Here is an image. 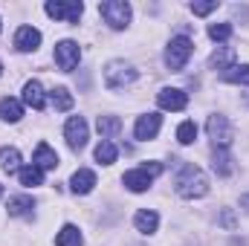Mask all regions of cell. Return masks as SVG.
I'll return each mask as SVG.
<instances>
[{
    "label": "cell",
    "instance_id": "5bb4252c",
    "mask_svg": "<svg viewBox=\"0 0 249 246\" xmlns=\"http://www.w3.org/2000/svg\"><path fill=\"white\" fill-rule=\"evenodd\" d=\"M32 165H38L41 171H55V165H58V154H55V151H53L47 142H41V145L35 148Z\"/></svg>",
    "mask_w": 249,
    "mask_h": 246
},
{
    "label": "cell",
    "instance_id": "ac0fdd59",
    "mask_svg": "<svg viewBox=\"0 0 249 246\" xmlns=\"http://www.w3.org/2000/svg\"><path fill=\"white\" fill-rule=\"evenodd\" d=\"M6 209H9V214H12V217H32L35 200H32V197H12Z\"/></svg>",
    "mask_w": 249,
    "mask_h": 246
},
{
    "label": "cell",
    "instance_id": "6da1fadb",
    "mask_svg": "<svg viewBox=\"0 0 249 246\" xmlns=\"http://www.w3.org/2000/svg\"><path fill=\"white\" fill-rule=\"evenodd\" d=\"M174 188H177L180 197L194 200V197H203L209 191V180H206V174L194 162H183L180 171H177V177H174Z\"/></svg>",
    "mask_w": 249,
    "mask_h": 246
},
{
    "label": "cell",
    "instance_id": "836d02e7",
    "mask_svg": "<svg viewBox=\"0 0 249 246\" xmlns=\"http://www.w3.org/2000/svg\"><path fill=\"white\" fill-rule=\"evenodd\" d=\"M0 75H3V64H0Z\"/></svg>",
    "mask_w": 249,
    "mask_h": 246
},
{
    "label": "cell",
    "instance_id": "277c9868",
    "mask_svg": "<svg viewBox=\"0 0 249 246\" xmlns=\"http://www.w3.org/2000/svg\"><path fill=\"white\" fill-rule=\"evenodd\" d=\"M162 174V165L160 162H148V165H142V168H133V171H127L122 177V183L130 188V191H145L148 185L154 183V177H160Z\"/></svg>",
    "mask_w": 249,
    "mask_h": 246
},
{
    "label": "cell",
    "instance_id": "30bf717a",
    "mask_svg": "<svg viewBox=\"0 0 249 246\" xmlns=\"http://www.w3.org/2000/svg\"><path fill=\"white\" fill-rule=\"evenodd\" d=\"M160 124H162V116H160V113H145V116L136 119L133 136H136L139 142H148V139H154V136L160 133Z\"/></svg>",
    "mask_w": 249,
    "mask_h": 246
},
{
    "label": "cell",
    "instance_id": "ffe728a7",
    "mask_svg": "<svg viewBox=\"0 0 249 246\" xmlns=\"http://www.w3.org/2000/svg\"><path fill=\"white\" fill-rule=\"evenodd\" d=\"M23 116V107L18 99H0V119L3 122H20Z\"/></svg>",
    "mask_w": 249,
    "mask_h": 246
},
{
    "label": "cell",
    "instance_id": "52a82bcc",
    "mask_svg": "<svg viewBox=\"0 0 249 246\" xmlns=\"http://www.w3.org/2000/svg\"><path fill=\"white\" fill-rule=\"evenodd\" d=\"M44 9H47L50 18L67 20V23H78V18H81V12H84V6H81L78 0H53V3H47Z\"/></svg>",
    "mask_w": 249,
    "mask_h": 246
},
{
    "label": "cell",
    "instance_id": "f1b7e54d",
    "mask_svg": "<svg viewBox=\"0 0 249 246\" xmlns=\"http://www.w3.org/2000/svg\"><path fill=\"white\" fill-rule=\"evenodd\" d=\"M229 35H232V26L229 23H212L209 26V38L212 41H229Z\"/></svg>",
    "mask_w": 249,
    "mask_h": 246
},
{
    "label": "cell",
    "instance_id": "f546056e",
    "mask_svg": "<svg viewBox=\"0 0 249 246\" xmlns=\"http://www.w3.org/2000/svg\"><path fill=\"white\" fill-rule=\"evenodd\" d=\"M217 9V0H209V3H191V12L194 15H209Z\"/></svg>",
    "mask_w": 249,
    "mask_h": 246
},
{
    "label": "cell",
    "instance_id": "9c48e42d",
    "mask_svg": "<svg viewBox=\"0 0 249 246\" xmlns=\"http://www.w3.org/2000/svg\"><path fill=\"white\" fill-rule=\"evenodd\" d=\"M78 58H81V50H78L75 41H61L55 47V64H58V70H64V72L75 70L78 67Z\"/></svg>",
    "mask_w": 249,
    "mask_h": 246
},
{
    "label": "cell",
    "instance_id": "9a60e30c",
    "mask_svg": "<svg viewBox=\"0 0 249 246\" xmlns=\"http://www.w3.org/2000/svg\"><path fill=\"white\" fill-rule=\"evenodd\" d=\"M93 185H96V174H93L90 168H78V171L72 174V180H70V188H72L75 194H90Z\"/></svg>",
    "mask_w": 249,
    "mask_h": 246
},
{
    "label": "cell",
    "instance_id": "d6a6232c",
    "mask_svg": "<svg viewBox=\"0 0 249 246\" xmlns=\"http://www.w3.org/2000/svg\"><path fill=\"white\" fill-rule=\"evenodd\" d=\"M0 197H3V185H0Z\"/></svg>",
    "mask_w": 249,
    "mask_h": 246
},
{
    "label": "cell",
    "instance_id": "44dd1931",
    "mask_svg": "<svg viewBox=\"0 0 249 246\" xmlns=\"http://www.w3.org/2000/svg\"><path fill=\"white\" fill-rule=\"evenodd\" d=\"M81 244H84V238H81L78 226H72V223H67L61 232L55 235V246H81Z\"/></svg>",
    "mask_w": 249,
    "mask_h": 246
},
{
    "label": "cell",
    "instance_id": "3957f363",
    "mask_svg": "<svg viewBox=\"0 0 249 246\" xmlns=\"http://www.w3.org/2000/svg\"><path fill=\"white\" fill-rule=\"evenodd\" d=\"M99 12L110 29H124L130 23V3H124V0H105L99 6Z\"/></svg>",
    "mask_w": 249,
    "mask_h": 246
},
{
    "label": "cell",
    "instance_id": "e0dca14e",
    "mask_svg": "<svg viewBox=\"0 0 249 246\" xmlns=\"http://www.w3.org/2000/svg\"><path fill=\"white\" fill-rule=\"evenodd\" d=\"M209 67H212V70L226 72L229 67H235V50H232V47H220V50L209 58Z\"/></svg>",
    "mask_w": 249,
    "mask_h": 246
},
{
    "label": "cell",
    "instance_id": "8992f818",
    "mask_svg": "<svg viewBox=\"0 0 249 246\" xmlns=\"http://www.w3.org/2000/svg\"><path fill=\"white\" fill-rule=\"evenodd\" d=\"M133 81H136V70H133L130 64H124V61L107 64V70H105V84H107L110 90H122L124 84H133Z\"/></svg>",
    "mask_w": 249,
    "mask_h": 246
},
{
    "label": "cell",
    "instance_id": "8fae6325",
    "mask_svg": "<svg viewBox=\"0 0 249 246\" xmlns=\"http://www.w3.org/2000/svg\"><path fill=\"white\" fill-rule=\"evenodd\" d=\"M157 105H160L162 110H186L188 96L183 90H177V87H165V90L157 93Z\"/></svg>",
    "mask_w": 249,
    "mask_h": 246
},
{
    "label": "cell",
    "instance_id": "603a6c76",
    "mask_svg": "<svg viewBox=\"0 0 249 246\" xmlns=\"http://www.w3.org/2000/svg\"><path fill=\"white\" fill-rule=\"evenodd\" d=\"M18 177H20V185H26V188L44 185V171H41L38 165H26V168H20V171H18Z\"/></svg>",
    "mask_w": 249,
    "mask_h": 246
},
{
    "label": "cell",
    "instance_id": "d6986e66",
    "mask_svg": "<svg viewBox=\"0 0 249 246\" xmlns=\"http://www.w3.org/2000/svg\"><path fill=\"white\" fill-rule=\"evenodd\" d=\"M0 168L6 174H18L20 171V154H18V148H0Z\"/></svg>",
    "mask_w": 249,
    "mask_h": 246
},
{
    "label": "cell",
    "instance_id": "7a4b0ae2",
    "mask_svg": "<svg viewBox=\"0 0 249 246\" xmlns=\"http://www.w3.org/2000/svg\"><path fill=\"white\" fill-rule=\"evenodd\" d=\"M191 53H194V44H191V38H186V35H177V38H171V44H168V50H165V67H168L171 72H180V70L188 64Z\"/></svg>",
    "mask_w": 249,
    "mask_h": 246
},
{
    "label": "cell",
    "instance_id": "1f68e13d",
    "mask_svg": "<svg viewBox=\"0 0 249 246\" xmlns=\"http://www.w3.org/2000/svg\"><path fill=\"white\" fill-rule=\"evenodd\" d=\"M241 206H244V209L249 211V194H247V197H241Z\"/></svg>",
    "mask_w": 249,
    "mask_h": 246
},
{
    "label": "cell",
    "instance_id": "4316f807",
    "mask_svg": "<svg viewBox=\"0 0 249 246\" xmlns=\"http://www.w3.org/2000/svg\"><path fill=\"white\" fill-rule=\"evenodd\" d=\"M50 102H53L55 110H70V107H72V96H70L67 87H55V90L50 93Z\"/></svg>",
    "mask_w": 249,
    "mask_h": 246
},
{
    "label": "cell",
    "instance_id": "ba28073f",
    "mask_svg": "<svg viewBox=\"0 0 249 246\" xmlns=\"http://www.w3.org/2000/svg\"><path fill=\"white\" fill-rule=\"evenodd\" d=\"M64 136H67V145L72 151H81L87 145V122H84V116H70L67 124H64Z\"/></svg>",
    "mask_w": 249,
    "mask_h": 246
},
{
    "label": "cell",
    "instance_id": "7c38bea8",
    "mask_svg": "<svg viewBox=\"0 0 249 246\" xmlns=\"http://www.w3.org/2000/svg\"><path fill=\"white\" fill-rule=\"evenodd\" d=\"M15 47H18L20 53L38 50V47H41V32H38L35 26H20V29L15 32Z\"/></svg>",
    "mask_w": 249,
    "mask_h": 246
},
{
    "label": "cell",
    "instance_id": "2e32d148",
    "mask_svg": "<svg viewBox=\"0 0 249 246\" xmlns=\"http://www.w3.org/2000/svg\"><path fill=\"white\" fill-rule=\"evenodd\" d=\"M133 223H136V229H139L142 235H151V232H157L160 217H157V211H151V209H139L136 217H133Z\"/></svg>",
    "mask_w": 249,
    "mask_h": 246
},
{
    "label": "cell",
    "instance_id": "4fadbf2b",
    "mask_svg": "<svg viewBox=\"0 0 249 246\" xmlns=\"http://www.w3.org/2000/svg\"><path fill=\"white\" fill-rule=\"evenodd\" d=\"M23 102L32 107V110H44V105H47V96H44V87H41V81H26L23 84Z\"/></svg>",
    "mask_w": 249,
    "mask_h": 246
},
{
    "label": "cell",
    "instance_id": "4dcf8cb0",
    "mask_svg": "<svg viewBox=\"0 0 249 246\" xmlns=\"http://www.w3.org/2000/svg\"><path fill=\"white\" fill-rule=\"evenodd\" d=\"M220 223H223L226 229H235V217H232V211H223V217H220Z\"/></svg>",
    "mask_w": 249,
    "mask_h": 246
},
{
    "label": "cell",
    "instance_id": "5b68a950",
    "mask_svg": "<svg viewBox=\"0 0 249 246\" xmlns=\"http://www.w3.org/2000/svg\"><path fill=\"white\" fill-rule=\"evenodd\" d=\"M209 139L214 142V148H229L232 145V139H235V127L232 122L226 119V116H220V113H214V116H209Z\"/></svg>",
    "mask_w": 249,
    "mask_h": 246
},
{
    "label": "cell",
    "instance_id": "83f0119b",
    "mask_svg": "<svg viewBox=\"0 0 249 246\" xmlns=\"http://www.w3.org/2000/svg\"><path fill=\"white\" fill-rule=\"evenodd\" d=\"M194 139H197V124L194 122H183L177 127V142L180 145H191Z\"/></svg>",
    "mask_w": 249,
    "mask_h": 246
},
{
    "label": "cell",
    "instance_id": "cb8c5ba5",
    "mask_svg": "<svg viewBox=\"0 0 249 246\" xmlns=\"http://www.w3.org/2000/svg\"><path fill=\"white\" fill-rule=\"evenodd\" d=\"M212 168H214L220 177H229V174H232V159H229L226 148H214V157H212Z\"/></svg>",
    "mask_w": 249,
    "mask_h": 246
},
{
    "label": "cell",
    "instance_id": "484cf974",
    "mask_svg": "<svg viewBox=\"0 0 249 246\" xmlns=\"http://www.w3.org/2000/svg\"><path fill=\"white\" fill-rule=\"evenodd\" d=\"M96 127H99L102 136H116L122 130V119L119 116H99L96 119Z\"/></svg>",
    "mask_w": 249,
    "mask_h": 246
},
{
    "label": "cell",
    "instance_id": "7402d4cb",
    "mask_svg": "<svg viewBox=\"0 0 249 246\" xmlns=\"http://www.w3.org/2000/svg\"><path fill=\"white\" fill-rule=\"evenodd\" d=\"M116 157H119V148H116L110 139H102V142L96 145V159H99L102 165H113Z\"/></svg>",
    "mask_w": 249,
    "mask_h": 246
},
{
    "label": "cell",
    "instance_id": "d4e9b609",
    "mask_svg": "<svg viewBox=\"0 0 249 246\" xmlns=\"http://www.w3.org/2000/svg\"><path fill=\"white\" fill-rule=\"evenodd\" d=\"M220 75H223V81H232V84H249V64H235Z\"/></svg>",
    "mask_w": 249,
    "mask_h": 246
}]
</instances>
